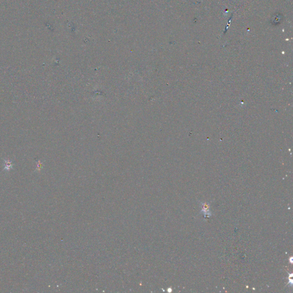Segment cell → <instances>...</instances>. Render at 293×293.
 I'll return each instance as SVG.
<instances>
[{
    "mask_svg": "<svg viewBox=\"0 0 293 293\" xmlns=\"http://www.w3.org/2000/svg\"><path fill=\"white\" fill-rule=\"evenodd\" d=\"M12 167V163L8 160V161H5V169L7 170H9Z\"/></svg>",
    "mask_w": 293,
    "mask_h": 293,
    "instance_id": "7a4b0ae2",
    "label": "cell"
},
{
    "mask_svg": "<svg viewBox=\"0 0 293 293\" xmlns=\"http://www.w3.org/2000/svg\"><path fill=\"white\" fill-rule=\"evenodd\" d=\"M41 167H42V164L40 162V163H39V164H38V165H37V169H38V170H40V169L41 168Z\"/></svg>",
    "mask_w": 293,
    "mask_h": 293,
    "instance_id": "3957f363",
    "label": "cell"
},
{
    "mask_svg": "<svg viewBox=\"0 0 293 293\" xmlns=\"http://www.w3.org/2000/svg\"><path fill=\"white\" fill-rule=\"evenodd\" d=\"M201 207H202L201 210V213L203 214L205 217L207 216V215L211 216V213L210 211V205L206 202L201 203Z\"/></svg>",
    "mask_w": 293,
    "mask_h": 293,
    "instance_id": "6da1fadb",
    "label": "cell"
}]
</instances>
